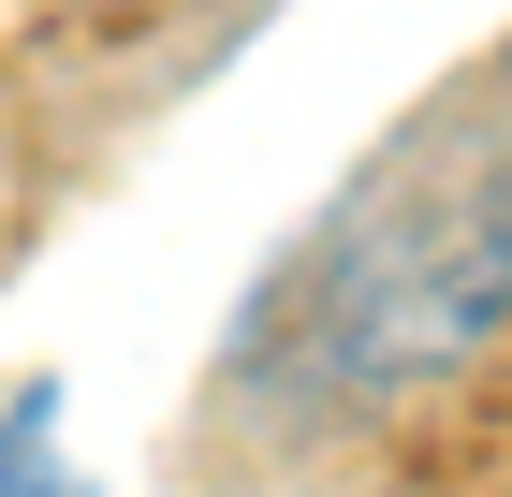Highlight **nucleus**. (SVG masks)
<instances>
[{"mask_svg": "<svg viewBox=\"0 0 512 497\" xmlns=\"http://www.w3.org/2000/svg\"><path fill=\"white\" fill-rule=\"evenodd\" d=\"M59 395H15V410H0V497H88L74 468H59Z\"/></svg>", "mask_w": 512, "mask_h": 497, "instance_id": "nucleus-2", "label": "nucleus"}, {"mask_svg": "<svg viewBox=\"0 0 512 497\" xmlns=\"http://www.w3.org/2000/svg\"><path fill=\"white\" fill-rule=\"evenodd\" d=\"M512 293V205H469V220H366L337 249V278L308 293V337L337 381H425L498 322Z\"/></svg>", "mask_w": 512, "mask_h": 497, "instance_id": "nucleus-1", "label": "nucleus"}]
</instances>
